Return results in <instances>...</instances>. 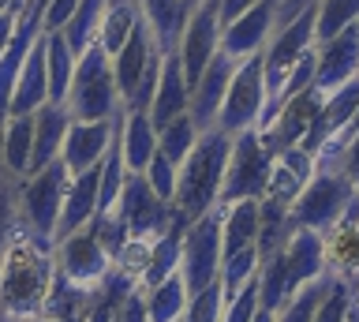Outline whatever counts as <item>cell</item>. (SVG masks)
<instances>
[{
    "instance_id": "cell-25",
    "label": "cell",
    "mask_w": 359,
    "mask_h": 322,
    "mask_svg": "<svg viewBox=\"0 0 359 322\" xmlns=\"http://www.w3.org/2000/svg\"><path fill=\"white\" fill-rule=\"evenodd\" d=\"M120 150L128 173H146V165L157 154V128L146 109H123V128H120Z\"/></svg>"
},
{
    "instance_id": "cell-3",
    "label": "cell",
    "mask_w": 359,
    "mask_h": 322,
    "mask_svg": "<svg viewBox=\"0 0 359 322\" xmlns=\"http://www.w3.org/2000/svg\"><path fill=\"white\" fill-rule=\"evenodd\" d=\"M64 105L72 113V120H112L116 113H123L116 79H112V57L97 41L75 60L72 90H67Z\"/></svg>"
},
{
    "instance_id": "cell-30",
    "label": "cell",
    "mask_w": 359,
    "mask_h": 322,
    "mask_svg": "<svg viewBox=\"0 0 359 322\" xmlns=\"http://www.w3.org/2000/svg\"><path fill=\"white\" fill-rule=\"evenodd\" d=\"M45 68H49V102H67V90H72V75H75V53L67 49L64 34H45Z\"/></svg>"
},
{
    "instance_id": "cell-2",
    "label": "cell",
    "mask_w": 359,
    "mask_h": 322,
    "mask_svg": "<svg viewBox=\"0 0 359 322\" xmlns=\"http://www.w3.org/2000/svg\"><path fill=\"white\" fill-rule=\"evenodd\" d=\"M229 154H232V135H224L221 128L202 131L195 150L187 154L180 173H176V199H172L176 214L195 221L202 214H210V210H217L224 169H229Z\"/></svg>"
},
{
    "instance_id": "cell-39",
    "label": "cell",
    "mask_w": 359,
    "mask_h": 322,
    "mask_svg": "<svg viewBox=\"0 0 359 322\" xmlns=\"http://www.w3.org/2000/svg\"><path fill=\"white\" fill-rule=\"evenodd\" d=\"M352 293H355L352 285L337 281V277L330 274V288H325L322 304H318V311H314V322H344L348 307H352Z\"/></svg>"
},
{
    "instance_id": "cell-46",
    "label": "cell",
    "mask_w": 359,
    "mask_h": 322,
    "mask_svg": "<svg viewBox=\"0 0 359 322\" xmlns=\"http://www.w3.org/2000/svg\"><path fill=\"white\" fill-rule=\"evenodd\" d=\"M30 0H0V12H19L22 15V8H27Z\"/></svg>"
},
{
    "instance_id": "cell-10",
    "label": "cell",
    "mask_w": 359,
    "mask_h": 322,
    "mask_svg": "<svg viewBox=\"0 0 359 322\" xmlns=\"http://www.w3.org/2000/svg\"><path fill=\"white\" fill-rule=\"evenodd\" d=\"M112 210L128 221L131 240H142V243H154L161 232H168V225H172V217H176V210L168 203H161V199L150 192V184H146L142 173H128V184H123V192H120V203Z\"/></svg>"
},
{
    "instance_id": "cell-26",
    "label": "cell",
    "mask_w": 359,
    "mask_h": 322,
    "mask_svg": "<svg viewBox=\"0 0 359 322\" xmlns=\"http://www.w3.org/2000/svg\"><path fill=\"white\" fill-rule=\"evenodd\" d=\"M221 210V259L255 248L258 240V199H240V203H224Z\"/></svg>"
},
{
    "instance_id": "cell-6",
    "label": "cell",
    "mask_w": 359,
    "mask_h": 322,
    "mask_svg": "<svg viewBox=\"0 0 359 322\" xmlns=\"http://www.w3.org/2000/svg\"><path fill=\"white\" fill-rule=\"evenodd\" d=\"M269 176H273V154L266 150L262 135L255 128L232 135V154H229V169H224L217 206L240 203V199H266Z\"/></svg>"
},
{
    "instance_id": "cell-41",
    "label": "cell",
    "mask_w": 359,
    "mask_h": 322,
    "mask_svg": "<svg viewBox=\"0 0 359 322\" xmlns=\"http://www.w3.org/2000/svg\"><path fill=\"white\" fill-rule=\"evenodd\" d=\"M34 4H41V30L45 34H56V30H64L72 23L79 0H34Z\"/></svg>"
},
{
    "instance_id": "cell-4",
    "label": "cell",
    "mask_w": 359,
    "mask_h": 322,
    "mask_svg": "<svg viewBox=\"0 0 359 322\" xmlns=\"http://www.w3.org/2000/svg\"><path fill=\"white\" fill-rule=\"evenodd\" d=\"M67 184H72V173H67L64 158L49 161L45 169L30 173V176H22L19 192H15L19 225L30 229L34 236H41V240H53L56 221H60L64 195H67Z\"/></svg>"
},
{
    "instance_id": "cell-22",
    "label": "cell",
    "mask_w": 359,
    "mask_h": 322,
    "mask_svg": "<svg viewBox=\"0 0 359 322\" xmlns=\"http://www.w3.org/2000/svg\"><path fill=\"white\" fill-rule=\"evenodd\" d=\"M72 128V113L60 102H45L34 113V150H30V173L45 169L49 161H56L64 154V139Z\"/></svg>"
},
{
    "instance_id": "cell-34",
    "label": "cell",
    "mask_w": 359,
    "mask_h": 322,
    "mask_svg": "<svg viewBox=\"0 0 359 322\" xmlns=\"http://www.w3.org/2000/svg\"><path fill=\"white\" fill-rule=\"evenodd\" d=\"M198 135H202V131L195 128V120L184 113V116H176L172 124H165L161 131H157V150H161L172 165H184V158L195 150Z\"/></svg>"
},
{
    "instance_id": "cell-44",
    "label": "cell",
    "mask_w": 359,
    "mask_h": 322,
    "mask_svg": "<svg viewBox=\"0 0 359 322\" xmlns=\"http://www.w3.org/2000/svg\"><path fill=\"white\" fill-rule=\"evenodd\" d=\"M307 4H314V0H277V27H285L288 19H296Z\"/></svg>"
},
{
    "instance_id": "cell-16",
    "label": "cell",
    "mask_w": 359,
    "mask_h": 322,
    "mask_svg": "<svg viewBox=\"0 0 359 322\" xmlns=\"http://www.w3.org/2000/svg\"><path fill=\"white\" fill-rule=\"evenodd\" d=\"M161 57H165V53H161V46H157L154 30L146 27V19H139V27L131 30V38L123 41V49L112 57V79H116V94H120L123 105L135 98L142 75L150 72Z\"/></svg>"
},
{
    "instance_id": "cell-49",
    "label": "cell",
    "mask_w": 359,
    "mask_h": 322,
    "mask_svg": "<svg viewBox=\"0 0 359 322\" xmlns=\"http://www.w3.org/2000/svg\"><path fill=\"white\" fill-rule=\"evenodd\" d=\"M348 131H359V109H355V116H352V124H348Z\"/></svg>"
},
{
    "instance_id": "cell-42",
    "label": "cell",
    "mask_w": 359,
    "mask_h": 322,
    "mask_svg": "<svg viewBox=\"0 0 359 322\" xmlns=\"http://www.w3.org/2000/svg\"><path fill=\"white\" fill-rule=\"evenodd\" d=\"M116 322H150V304H146V293H142V288H135V293L120 304Z\"/></svg>"
},
{
    "instance_id": "cell-48",
    "label": "cell",
    "mask_w": 359,
    "mask_h": 322,
    "mask_svg": "<svg viewBox=\"0 0 359 322\" xmlns=\"http://www.w3.org/2000/svg\"><path fill=\"white\" fill-rule=\"evenodd\" d=\"M344 322H359V293H352V307H348V318Z\"/></svg>"
},
{
    "instance_id": "cell-36",
    "label": "cell",
    "mask_w": 359,
    "mask_h": 322,
    "mask_svg": "<svg viewBox=\"0 0 359 322\" xmlns=\"http://www.w3.org/2000/svg\"><path fill=\"white\" fill-rule=\"evenodd\" d=\"M325 288H330V274L311 281V285H303L299 293H292L285 300V307L277 311V322H314V311H318Z\"/></svg>"
},
{
    "instance_id": "cell-7",
    "label": "cell",
    "mask_w": 359,
    "mask_h": 322,
    "mask_svg": "<svg viewBox=\"0 0 359 322\" xmlns=\"http://www.w3.org/2000/svg\"><path fill=\"white\" fill-rule=\"evenodd\" d=\"M53 262H56V277H64V281H72L79 288H90V293H97L105 285V277L112 274V266H116V259L101 248V240L94 236L90 225L64 240H56Z\"/></svg>"
},
{
    "instance_id": "cell-40",
    "label": "cell",
    "mask_w": 359,
    "mask_h": 322,
    "mask_svg": "<svg viewBox=\"0 0 359 322\" xmlns=\"http://www.w3.org/2000/svg\"><path fill=\"white\" fill-rule=\"evenodd\" d=\"M255 311H258V277H255V281H247L240 293H236L229 304H224L221 322H251Z\"/></svg>"
},
{
    "instance_id": "cell-11",
    "label": "cell",
    "mask_w": 359,
    "mask_h": 322,
    "mask_svg": "<svg viewBox=\"0 0 359 322\" xmlns=\"http://www.w3.org/2000/svg\"><path fill=\"white\" fill-rule=\"evenodd\" d=\"M180 64H184L187 86L202 79V72L210 68V60L221 53V19H217V0H202L191 12L184 34H180Z\"/></svg>"
},
{
    "instance_id": "cell-17",
    "label": "cell",
    "mask_w": 359,
    "mask_h": 322,
    "mask_svg": "<svg viewBox=\"0 0 359 322\" xmlns=\"http://www.w3.org/2000/svg\"><path fill=\"white\" fill-rule=\"evenodd\" d=\"M280 266H285L288 293H299L303 285L325 277L330 274V266H325V236L314 229H292V236L280 248Z\"/></svg>"
},
{
    "instance_id": "cell-19",
    "label": "cell",
    "mask_w": 359,
    "mask_h": 322,
    "mask_svg": "<svg viewBox=\"0 0 359 322\" xmlns=\"http://www.w3.org/2000/svg\"><path fill=\"white\" fill-rule=\"evenodd\" d=\"M232 57H224V53H217V57L210 60V68L202 72V79L191 86V102H187V116L195 120L198 131H210L213 124H217V113L224 105V94H229V83H232V72H236Z\"/></svg>"
},
{
    "instance_id": "cell-33",
    "label": "cell",
    "mask_w": 359,
    "mask_h": 322,
    "mask_svg": "<svg viewBox=\"0 0 359 322\" xmlns=\"http://www.w3.org/2000/svg\"><path fill=\"white\" fill-rule=\"evenodd\" d=\"M258 266H262V255H258V248H243V251L229 255V259H221L217 281H221V288H224V304H229V300L240 293L247 281H255V277H258Z\"/></svg>"
},
{
    "instance_id": "cell-38",
    "label": "cell",
    "mask_w": 359,
    "mask_h": 322,
    "mask_svg": "<svg viewBox=\"0 0 359 322\" xmlns=\"http://www.w3.org/2000/svg\"><path fill=\"white\" fill-rule=\"evenodd\" d=\"M176 173H180V165H172L161 150L154 154L150 165H146V173H142L146 184H150V192L161 199V203H168V206H172V199H176Z\"/></svg>"
},
{
    "instance_id": "cell-50",
    "label": "cell",
    "mask_w": 359,
    "mask_h": 322,
    "mask_svg": "<svg viewBox=\"0 0 359 322\" xmlns=\"http://www.w3.org/2000/svg\"><path fill=\"white\" fill-rule=\"evenodd\" d=\"M184 4H187V8H198V4H202V0H184Z\"/></svg>"
},
{
    "instance_id": "cell-43",
    "label": "cell",
    "mask_w": 359,
    "mask_h": 322,
    "mask_svg": "<svg viewBox=\"0 0 359 322\" xmlns=\"http://www.w3.org/2000/svg\"><path fill=\"white\" fill-rule=\"evenodd\" d=\"M255 4H258V0H217V19H221V27H229L232 19H240L243 12H251Z\"/></svg>"
},
{
    "instance_id": "cell-45",
    "label": "cell",
    "mask_w": 359,
    "mask_h": 322,
    "mask_svg": "<svg viewBox=\"0 0 359 322\" xmlns=\"http://www.w3.org/2000/svg\"><path fill=\"white\" fill-rule=\"evenodd\" d=\"M15 27H19V12H0V53L8 49L11 38H15Z\"/></svg>"
},
{
    "instance_id": "cell-21",
    "label": "cell",
    "mask_w": 359,
    "mask_h": 322,
    "mask_svg": "<svg viewBox=\"0 0 359 322\" xmlns=\"http://www.w3.org/2000/svg\"><path fill=\"white\" fill-rule=\"evenodd\" d=\"M187 102H191V86H187L184 64H180V53H165L161 79H157V90H154V102H150L154 128L161 131L165 124H172L176 116H184Z\"/></svg>"
},
{
    "instance_id": "cell-28",
    "label": "cell",
    "mask_w": 359,
    "mask_h": 322,
    "mask_svg": "<svg viewBox=\"0 0 359 322\" xmlns=\"http://www.w3.org/2000/svg\"><path fill=\"white\" fill-rule=\"evenodd\" d=\"M30 150H34V113L30 116H8L0 131V165L22 180L30 176Z\"/></svg>"
},
{
    "instance_id": "cell-12",
    "label": "cell",
    "mask_w": 359,
    "mask_h": 322,
    "mask_svg": "<svg viewBox=\"0 0 359 322\" xmlns=\"http://www.w3.org/2000/svg\"><path fill=\"white\" fill-rule=\"evenodd\" d=\"M352 79H359V23L330 41H314V90L325 98Z\"/></svg>"
},
{
    "instance_id": "cell-51",
    "label": "cell",
    "mask_w": 359,
    "mask_h": 322,
    "mask_svg": "<svg viewBox=\"0 0 359 322\" xmlns=\"http://www.w3.org/2000/svg\"><path fill=\"white\" fill-rule=\"evenodd\" d=\"M355 293H359V288H355Z\"/></svg>"
},
{
    "instance_id": "cell-24",
    "label": "cell",
    "mask_w": 359,
    "mask_h": 322,
    "mask_svg": "<svg viewBox=\"0 0 359 322\" xmlns=\"http://www.w3.org/2000/svg\"><path fill=\"white\" fill-rule=\"evenodd\" d=\"M49 102V68H45V38L30 46L27 60H22L19 83H15V98H11V116H30Z\"/></svg>"
},
{
    "instance_id": "cell-23",
    "label": "cell",
    "mask_w": 359,
    "mask_h": 322,
    "mask_svg": "<svg viewBox=\"0 0 359 322\" xmlns=\"http://www.w3.org/2000/svg\"><path fill=\"white\" fill-rule=\"evenodd\" d=\"M314 173H318V161H314V154H307L303 147H292V150H280L273 158V176H269V199H277V203L292 206L299 199V192L314 180Z\"/></svg>"
},
{
    "instance_id": "cell-31",
    "label": "cell",
    "mask_w": 359,
    "mask_h": 322,
    "mask_svg": "<svg viewBox=\"0 0 359 322\" xmlns=\"http://www.w3.org/2000/svg\"><path fill=\"white\" fill-rule=\"evenodd\" d=\"M105 8H109V0H79L72 23L60 30L64 41H67V49L75 53V60L97 41V27H101V15H105Z\"/></svg>"
},
{
    "instance_id": "cell-14",
    "label": "cell",
    "mask_w": 359,
    "mask_h": 322,
    "mask_svg": "<svg viewBox=\"0 0 359 322\" xmlns=\"http://www.w3.org/2000/svg\"><path fill=\"white\" fill-rule=\"evenodd\" d=\"M120 128H123V113H116L112 120H72L67 139H64V154H60L67 173L79 176V173H86V169L105 161V154H109Z\"/></svg>"
},
{
    "instance_id": "cell-20",
    "label": "cell",
    "mask_w": 359,
    "mask_h": 322,
    "mask_svg": "<svg viewBox=\"0 0 359 322\" xmlns=\"http://www.w3.org/2000/svg\"><path fill=\"white\" fill-rule=\"evenodd\" d=\"M97 180H101V165L72 176L67 195H64V206H60V221H56V232H53V243L72 236V232H79V229H86L90 221L97 217V192H101Z\"/></svg>"
},
{
    "instance_id": "cell-32",
    "label": "cell",
    "mask_w": 359,
    "mask_h": 322,
    "mask_svg": "<svg viewBox=\"0 0 359 322\" xmlns=\"http://www.w3.org/2000/svg\"><path fill=\"white\" fill-rule=\"evenodd\" d=\"M314 161L341 169V173L348 176V184H352L355 192H359V131H344L341 139L325 142V147L314 154Z\"/></svg>"
},
{
    "instance_id": "cell-47",
    "label": "cell",
    "mask_w": 359,
    "mask_h": 322,
    "mask_svg": "<svg viewBox=\"0 0 359 322\" xmlns=\"http://www.w3.org/2000/svg\"><path fill=\"white\" fill-rule=\"evenodd\" d=\"M251 322H277V311H266V307H258Z\"/></svg>"
},
{
    "instance_id": "cell-27",
    "label": "cell",
    "mask_w": 359,
    "mask_h": 322,
    "mask_svg": "<svg viewBox=\"0 0 359 322\" xmlns=\"http://www.w3.org/2000/svg\"><path fill=\"white\" fill-rule=\"evenodd\" d=\"M139 12L146 19V27L154 30L161 53H176L180 34H184V27H187L195 8H187L184 0H139Z\"/></svg>"
},
{
    "instance_id": "cell-29",
    "label": "cell",
    "mask_w": 359,
    "mask_h": 322,
    "mask_svg": "<svg viewBox=\"0 0 359 322\" xmlns=\"http://www.w3.org/2000/svg\"><path fill=\"white\" fill-rule=\"evenodd\" d=\"M146 293V304H150V322H184V311H187V281H184V274H172V277H165L161 285H154V288H142Z\"/></svg>"
},
{
    "instance_id": "cell-15",
    "label": "cell",
    "mask_w": 359,
    "mask_h": 322,
    "mask_svg": "<svg viewBox=\"0 0 359 322\" xmlns=\"http://www.w3.org/2000/svg\"><path fill=\"white\" fill-rule=\"evenodd\" d=\"M273 30H277V0H258L251 12L221 27V53L232 60H247L269 46Z\"/></svg>"
},
{
    "instance_id": "cell-13",
    "label": "cell",
    "mask_w": 359,
    "mask_h": 322,
    "mask_svg": "<svg viewBox=\"0 0 359 322\" xmlns=\"http://www.w3.org/2000/svg\"><path fill=\"white\" fill-rule=\"evenodd\" d=\"M318 109H322V94L314 90V86H307L303 94H296L292 102H285L277 109V116L269 120V124L258 131L266 142V150L277 154L280 150H292V147H303V139L311 135V128H314V120H318Z\"/></svg>"
},
{
    "instance_id": "cell-18",
    "label": "cell",
    "mask_w": 359,
    "mask_h": 322,
    "mask_svg": "<svg viewBox=\"0 0 359 322\" xmlns=\"http://www.w3.org/2000/svg\"><path fill=\"white\" fill-rule=\"evenodd\" d=\"M325 266L337 281L359 288V192L348 199L341 221L325 232Z\"/></svg>"
},
{
    "instance_id": "cell-9",
    "label": "cell",
    "mask_w": 359,
    "mask_h": 322,
    "mask_svg": "<svg viewBox=\"0 0 359 322\" xmlns=\"http://www.w3.org/2000/svg\"><path fill=\"white\" fill-rule=\"evenodd\" d=\"M180 274L187 281V293H198L221 274V210L195 217L180 243Z\"/></svg>"
},
{
    "instance_id": "cell-1",
    "label": "cell",
    "mask_w": 359,
    "mask_h": 322,
    "mask_svg": "<svg viewBox=\"0 0 359 322\" xmlns=\"http://www.w3.org/2000/svg\"><path fill=\"white\" fill-rule=\"evenodd\" d=\"M53 240L34 236L15 221L8 251L0 259V322H34L53 288Z\"/></svg>"
},
{
    "instance_id": "cell-37",
    "label": "cell",
    "mask_w": 359,
    "mask_h": 322,
    "mask_svg": "<svg viewBox=\"0 0 359 322\" xmlns=\"http://www.w3.org/2000/svg\"><path fill=\"white\" fill-rule=\"evenodd\" d=\"M221 315H224V288L221 281H210L206 288L191 293L184 322H221Z\"/></svg>"
},
{
    "instance_id": "cell-5",
    "label": "cell",
    "mask_w": 359,
    "mask_h": 322,
    "mask_svg": "<svg viewBox=\"0 0 359 322\" xmlns=\"http://www.w3.org/2000/svg\"><path fill=\"white\" fill-rule=\"evenodd\" d=\"M355 195V187L348 184V176L333 165H318L314 180L299 192V199L288 210L292 229H314V232H330L337 221H341L348 199Z\"/></svg>"
},
{
    "instance_id": "cell-8",
    "label": "cell",
    "mask_w": 359,
    "mask_h": 322,
    "mask_svg": "<svg viewBox=\"0 0 359 322\" xmlns=\"http://www.w3.org/2000/svg\"><path fill=\"white\" fill-rule=\"evenodd\" d=\"M262 105H266V75H262V53H255V57L236 64L229 94H224V105L213 128H221L224 135H240L247 128H258Z\"/></svg>"
},
{
    "instance_id": "cell-35",
    "label": "cell",
    "mask_w": 359,
    "mask_h": 322,
    "mask_svg": "<svg viewBox=\"0 0 359 322\" xmlns=\"http://www.w3.org/2000/svg\"><path fill=\"white\" fill-rule=\"evenodd\" d=\"M352 23H359V0H318L314 41H330Z\"/></svg>"
}]
</instances>
